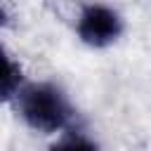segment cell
Instances as JSON below:
<instances>
[{
  "mask_svg": "<svg viewBox=\"0 0 151 151\" xmlns=\"http://www.w3.org/2000/svg\"><path fill=\"white\" fill-rule=\"evenodd\" d=\"M78 38L90 45V47H106L111 42H116L123 33V19L120 14L101 2H92L85 5L80 17H78Z\"/></svg>",
  "mask_w": 151,
  "mask_h": 151,
  "instance_id": "obj_2",
  "label": "cell"
},
{
  "mask_svg": "<svg viewBox=\"0 0 151 151\" xmlns=\"http://www.w3.org/2000/svg\"><path fill=\"white\" fill-rule=\"evenodd\" d=\"M21 87H24V83H21V71H19V66H17L12 59H7V73H5V85H2L5 99H7V101L14 99Z\"/></svg>",
  "mask_w": 151,
  "mask_h": 151,
  "instance_id": "obj_4",
  "label": "cell"
},
{
  "mask_svg": "<svg viewBox=\"0 0 151 151\" xmlns=\"http://www.w3.org/2000/svg\"><path fill=\"white\" fill-rule=\"evenodd\" d=\"M24 123L38 132H61L73 120V106L54 83H28L14 97Z\"/></svg>",
  "mask_w": 151,
  "mask_h": 151,
  "instance_id": "obj_1",
  "label": "cell"
},
{
  "mask_svg": "<svg viewBox=\"0 0 151 151\" xmlns=\"http://www.w3.org/2000/svg\"><path fill=\"white\" fill-rule=\"evenodd\" d=\"M50 151H97V146L83 134H66L57 144H52Z\"/></svg>",
  "mask_w": 151,
  "mask_h": 151,
  "instance_id": "obj_3",
  "label": "cell"
}]
</instances>
